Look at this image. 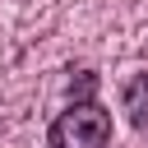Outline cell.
Listing matches in <instances>:
<instances>
[{"mask_svg": "<svg viewBox=\"0 0 148 148\" xmlns=\"http://www.w3.org/2000/svg\"><path fill=\"white\" fill-rule=\"evenodd\" d=\"M46 143L51 148H106L111 143V111L102 102H92V97L74 102L51 120Z\"/></svg>", "mask_w": 148, "mask_h": 148, "instance_id": "1", "label": "cell"}, {"mask_svg": "<svg viewBox=\"0 0 148 148\" xmlns=\"http://www.w3.org/2000/svg\"><path fill=\"white\" fill-rule=\"evenodd\" d=\"M120 111L130 116V125H148V69L143 74H134V79H125V88H120Z\"/></svg>", "mask_w": 148, "mask_h": 148, "instance_id": "2", "label": "cell"}]
</instances>
